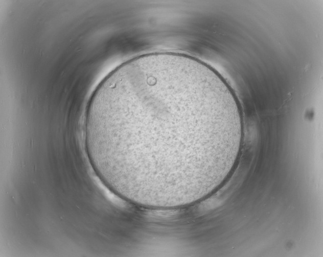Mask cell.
I'll use <instances>...</instances> for the list:
<instances>
[{"instance_id": "1", "label": "cell", "mask_w": 323, "mask_h": 257, "mask_svg": "<svg viewBox=\"0 0 323 257\" xmlns=\"http://www.w3.org/2000/svg\"><path fill=\"white\" fill-rule=\"evenodd\" d=\"M244 136L237 99L212 68L169 52L111 72L89 102L87 153L97 175L128 198L183 197L220 172Z\"/></svg>"}]
</instances>
